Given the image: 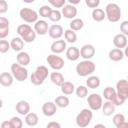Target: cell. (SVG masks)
Instances as JSON below:
<instances>
[{"label":"cell","mask_w":128,"mask_h":128,"mask_svg":"<svg viewBox=\"0 0 128 128\" xmlns=\"http://www.w3.org/2000/svg\"><path fill=\"white\" fill-rule=\"evenodd\" d=\"M15 109L20 115L25 116L27 113L30 112V104L25 100H20V101H18L16 103Z\"/></svg>","instance_id":"obj_19"},{"label":"cell","mask_w":128,"mask_h":128,"mask_svg":"<svg viewBox=\"0 0 128 128\" xmlns=\"http://www.w3.org/2000/svg\"><path fill=\"white\" fill-rule=\"evenodd\" d=\"M77 8L72 4H65L61 9V14L67 19H73L77 16Z\"/></svg>","instance_id":"obj_11"},{"label":"cell","mask_w":128,"mask_h":128,"mask_svg":"<svg viewBox=\"0 0 128 128\" xmlns=\"http://www.w3.org/2000/svg\"><path fill=\"white\" fill-rule=\"evenodd\" d=\"M92 19L96 22H102L105 18H106V15H105V11L101 8H94L93 11H92Z\"/></svg>","instance_id":"obj_29"},{"label":"cell","mask_w":128,"mask_h":128,"mask_svg":"<svg viewBox=\"0 0 128 128\" xmlns=\"http://www.w3.org/2000/svg\"><path fill=\"white\" fill-rule=\"evenodd\" d=\"M39 122V118H38V115L34 112H29L25 115V123L30 126V127H33V126H36Z\"/></svg>","instance_id":"obj_27"},{"label":"cell","mask_w":128,"mask_h":128,"mask_svg":"<svg viewBox=\"0 0 128 128\" xmlns=\"http://www.w3.org/2000/svg\"><path fill=\"white\" fill-rule=\"evenodd\" d=\"M108 57L111 61H114V62H118V61H121L125 55H124V52L122 49H119V48H115V49H112L109 51L108 53Z\"/></svg>","instance_id":"obj_20"},{"label":"cell","mask_w":128,"mask_h":128,"mask_svg":"<svg viewBox=\"0 0 128 128\" xmlns=\"http://www.w3.org/2000/svg\"><path fill=\"white\" fill-rule=\"evenodd\" d=\"M105 15H106V18L110 22H112V23L118 22L121 18V9H120L119 5L116 3L107 4L105 7Z\"/></svg>","instance_id":"obj_3"},{"label":"cell","mask_w":128,"mask_h":128,"mask_svg":"<svg viewBox=\"0 0 128 128\" xmlns=\"http://www.w3.org/2000/svg\"><path fill=\"white\" fill-rule=\"evenodd\" d=\"M66 57L70 61H76L80 57V50L77 47L71 46L66 49Z\"/></svg>","instance_id":"obj_22"},{"label":"cell","mask_w":128,"mask_h":128,"mask_svg":"<svg viewBox=\"0 0 128 128\" xmlns=\"http://www.w3.org/2000/svg\"><path fill=\"white\" fill-rule=\"evenodd\" d=\"M36 32L34 31V29H29L27 32H25L22 36H20L22 38V40L24 41V43H32L35 39H36Z\"/></svg>","instance_id":"obj_32"},{"label":"cell","mask_w":128,"mask_h":128,"mask_svg":"<svg viewBox=\"0 0 128 128\" xmlns=\"http://www.w3.org/2000/svg\"><path fill=\"white\" fill-rule=\"evenodd\" d=\"M23 47H24V41L22 40V38L20 36L19 37H14L10 41V48L14 51L20 52V51H22Z\"/></svg>","instance_id":"obj_24"},{"label":"cell","mask_w":128,"mask_h":128,"mask_svg":"<svg viewBox=\"0 0 128 128\" xmlns=\"http://www.w3.org/2000/svg\"><path fill=\"white\" fill-rule=\"evenodd\" d=\"M113 44L116 48H119V49L126 48L127 47V36L122 33L116 34L113 38Z\"/></svg>","instance_id":"obj_16"},{"label":"cell","mask_w":128,"mask_h":128,"mask_svg":"<svg viewBox=\"0 0 128 128\" xmlns=\"http://www.w3.org/2000/svg\"><path fill=\"white\" fill-rule=\"evenodd\" d=\"M116 93L128 99V82L126 79H121L116 83Z\"/></svg>","instance_id":"obj_12"},{"label":"cell","mask_w":128,"mask_h":128,"mask_svg":"<svg viewBox=\"0 0 128 128\" xmlns=\"http://www.w3.org/2000/svg\"><path fill=\"white\" fill-rule=\"evenodd\" d=\"M92 118H93V112L91 109H88V108H84L82 109L76 116V125L78 127H81V128H85L87 127L91 121H92Z\"/></svg>","instance_id":"obj_4"},{"label":"cell","mask_w":128,"mask_h":128,"mask_svg":"<svg viewBox=\"0 0 128 128\" xmlns=\"http://www.w3.org/2000/svg\"><path fill=\"white\" fill-rule=\"evenodd\" d=\"M19 16L26 23H35L38 20V13L27 7H24L19 11Z\"/></svg>","instance_id":"obj_6"},{"label":"cell","mask_w":128,"mask_h":128,"mask_svg":"<svg viewBox=\"0 0 128 128\" xmlns=\"http://www.w3.org/2000/svg\"><path fill=\"white\" fill-rule=\"evenodd\" d=\"M1 128H12L10 121H8V120L3 121V122L1 123Z\"/></svg>","instance_id":"obj_47"},{"label":"cell","mask_w":128,"mask_h":128,"mask_svg":"<svg viewBox=\"0 0 128 128\" xmlns=\"http://www.w3.org/2000/svg\"><path fill=\"white\" fill-rule=\"evenodd\" d=\"M10 123H11V126L12 128H22L23 126V121L20 117H17V116H14L12 117L10 120Z\"/></svg>","instance_id":"obj_39"},{"label":"cell","mask_w":128,"mask_h":128,"mask_svg":"<svg viewBox=\"0 0 128 128\" xmlns=\"http://www.w3.org/2000/svg\"><path fill=\"white\" fill-rule=\"evenodd\" d=\"M95 55V47L92 44H85L80 49V57L85 60H91Z\"/></svg>","instance_id":"obj_10"},{"label":"cell","mask_w":128,"mask_h":128,"mask_svg":"<svg viewBox=\"0 0 128 128\" xmlns=\"http://www.w3.org/2000/svg\"><path fill=\"white\" fill-rule=\"evenodd\" d=\"M100 78L98 76H95V75H89L87 80H86V86L87 88H90V89H96L100 86Z\"/></svg>","instance_id":"obj_26"},{"label":"cell","mask_w":128,"mask_h":128,"mask_svg":"<svg viewBox=\"0 0 128 128\" xmlns=\"http://www.w3.org/2000/svg\"><path fill=\"white\" fill-rule=\"evenodd\" d=\"M66 1H68V2H69V4L77 5V4H79V3H80V1H81V0H66Z\"/></svg>","instance_id":"obj_48"},{"label":"cell","mask_w":128,"mask_h":128,"mask_svg":"<svg viewBox=\"0 0 128 128\" xmlns=\"http://www.w3.org/2000/svg\"><path fill=\"white\" fill-rule=\"evenodd\" d=\"M70 26V29L73 30V31H79L83 28L84 26V21L81 19V18H73L69 24Z\"/></svg>","instance_id":"obj_33"},{"label":"cell","mask_w":128,"mask_h":128,"mask_svg":"<svg viewBox=\"0 0 128 128\" xmlns=\"http://www.w3.org/2000/svg\"><path fill=\"white\" fill-rule=\"evenodd\" d=\"M51 6H53L54 8L58 9V8H62L65 3H66V0H47Z\"/></svg>","instance_id":"obj_42"},{"label":"cell","mask_w":128,"mask_h":128,"mask_svg":"<svg viewBox=\"0 0 128 128\" xmlns=\"http://www.w3.org/2000/svg\"><path fill=\"white\" fill-rule=\"evenodd\" d=\"M75 94L79 98H85L88 95V88L84 85H79L77 88H75Z\"/></svg>","instance_id":"obj_35"},{"label":"cell","mask_w":128,"mask_h":128,"mask_svg":"<svg viewBox=\"0 0 128 128\" xmlns=\"http://www.w3.org/2000/svg\"><path fill=\"white\" fill-rule=\"evenodd\" d=\"M9 20L6 17H0V39H5L9 35Z\"/></svg>","instance_id":"obj_17"},{"label":"cell","mask_w":128,"mask_h":128,"mask_svg":"<svg viewBox=\"0 0 128 128\" xmlns=\"http://www.w3.org/2000/svg\"><path fill=\"white\" fill-rule=\"evenodd\" d=\"M48 23L45 20H37L34 24V31L36 32V34L38 35H45L48 32Z\"/></svg>","instance_id":"obj_15"},{"label":"cell","mask_w":128,"mask_h":128,"mask_svg":"<svg viewBox=\"0 0 128 128\" xmlns=\"http://www.w3.org/2000/svg\"><path fill=\"white\" fill-rule=\"evenodd\" d=\"M50 80H51V82H52L54 85H56V86H60V85L65 81L63 74L60 73V72H56V71L50 73Z\"/></svg>","instance_id":"obj_30"},{"label":"cell","mask_w":128,"mask_h":128,"mask_svg":"<svg viewBox=\"0 0 128 128\" xmlns=\"http://www.w3.org/2000/svg\"><path fill=\"white\" fill-rule=\"evenodd\" d=\"M57 112V106L54 102H51V101H48V102H45L43 105H42V113L47 116V117H51L53 116L55 113Z\"/></svg>","instance_id":"obj_14"},{"label":"cell","mask_w":128,"mask_h":128,"mask_svg":"<svg viewBox=\"0 0 128 128\" xmlns=\"http://www.w3.org/2000/svg\"><path fill=\"white\" fill-rule=\"evenodd\" d=\"M46 127H47V128H60L61 125H60L58 122H56V121H51V122H49V123L46 125Z\"/></svg>","instance_id":"obj_46"},{"label":"cell","mask_w":128,"mask_h":128,"mask_svg":"<svg viewBox=\"0 0 128 128\" xmlns=\"http://www.w3.org/2000/svg\"><path fill=\"white\" fill-rule=\"evenodd\" d=\"M85 4L89 8H97L100 4V0H85Z\"/></svg>","instance_id":"obj_43"},{"label":"cell","mask_w":128,"mask_h":128,"mask_svg":"<svg viewBox=\"0 0 128 128\" xmlns=\"http://www.w3.org/2000/svg\"><path fill=\"white\" fill-rule=\"evenodd\" d=\"M64 38L67 42L69 43H75L77 41V34L75 31L71 30V29H67L64 31Z\"/></svg>","instance_id":"obj_34"},{"label":"cell","mask_w":128,"mask_h":128,"mask_svg":"<svg viewBox=\"0 0 128 128\" xmlns=\"http://www.w3.org/2000/svg\"><path fill=\"white\" fill-rule=\"evenodd\" d=\"M2 106H3V101H2V99H0V109L2 108Z\"/></svg>","instance_id":"obj_51"},{"label":"cell","mask_w":128,"mask_h":128,"mask_svg":"<svg viewBox=\"0 0 128 128\" xmlns=\"http://www.w3.org/2000/svg\"><path fill=\"white\" fill-rule=\"evenodd\" d=\"M14 78L11 73L9 72H2L0 74V84L3 87H9L13 84Z\"/></svg>","instance_id":"obj_21"},{"label":"cell","mask_w":128,"mask_h":128,"mask_svg":"<svg viewBox=\"0 0 128 128\" xmlns=\"http://www.w3.org/2000/svg\"><path fill=\"white\" fill-rule=\"evenodd\" d=\"M51 10H52V8H51L50 6H48V5H43V6H41V7L39 8L38 14H39L41 17H43V18H48L49 15H50V13H51Z\"/></svg>","instance_id":"obj_38"},{"label":"cell","mask_w":128,"mask_h":128,"mask_svg":"<svg viewBox=\"0 0 128 128\" xmlns=\"http://www.w3.org/2000/svg\"><path fill=\"white\" fill-rule=\"evenodd\" d=\"M87 103L89 109H91L92 111H98L101 109V106L103 104L102 96H100L98 93H92L87 97Z\"/></svg>","instance_id":"obj_7"},{"label":"cell","mask_w":128,"mask_h":128,"mask_svg":"<svg viewBox=\"0 0 128 128\" xmlns=\"http://www.w3.org/2000/svg\"><path fill=\"white\" fill-rule=\"evenodd\" d=\"M126 100H127V99H125L123 96H121V95H119V94L116 93L115 96L113 97V99L111 100V102H112L115 106H122Z\"/></svg>","instance_id":"obj_40"},{"label":"cell","mask_w":128,"mask_h":128,"mask_svg":"<svg viewBox=\"0 0 128 128\" xmlns=\"http://www.w3.org/2000/svg\"><path fill=\"white\" fill-rule=\"evenodd\" d=\"M115 94H116V90H115L114 88L110 87V86L106 87V88L103 90V97H104L106 100L111 101V100L113 99V97L115 96Z\"/></svg>","instance_id":"obj_36"},{"label":"cell","mask_w":128,"mask_h":128,"mask_svg":"<svg viewBox=\"0 0 128 128\" xmlns=\"http://www.w3.org/2000/svg\"><path fill=\"white\" fill-rule=\"evenodd\" d=\"M11 74L14 79L18 82H23L28 77V70L25 66H22L18 63H13L11 65Z\"/></svg>","instance_id":"obj_5"},{"label":"cell","mask_w":128,"mask_h":128,"mask_svg":"<svg viewBox=\"0 0 128 128\" xmlns=\"http://www.w3.org/2000/svg\"><path fill=\"white\" fill-rule=\"evenodd\" d=\"M112 121H113V124L115 125L116 128H126V127H128V123L126 122L125 116L122 113L114 114V116L112 118Z\"/></svg>","instance_id":"obj_18"},{"label":"cell","mask_w":128,"mask_h":128,"mask_svg":"<svg viewBox=\"0 0 128 128\" xmlns=\"http://www.w3.org/2000/svg\"><path fill=\"white\" fill-rule=\"evenodd\" d=\"M115 107H116V106H115L111 101L107 100V101L104 102V103L102 104V106H101L103 115H104V116H111V115L114 114V112H115Z\"/></svg>","instance_id":"obj_23"},{"label":"cell","mask_w":128,"mask_h":128,"mask_svg":"<svg viewBox=\"0 0 128 128\" xmlns=\"http://www.w3.org/2000/svg\"><path fill=\"white\" fill-rule=\"evenodd\" d=\"M94 127H95V128H98V127H102V128H105L106 126H105L104 124H96Z\"/></svg>","instance_id":"obj_49"},{"label":"cell","mask_w":128,"mask_h":128,"mask_svg":"<svg viewBox=\"0 0 128 128\" xmlns=\"http://www.w3.org/2000/svg\"><path fill=\"white\" fill-rule=\"evenodd\" d=\"M48 75H49L48 68L46 66H44V65H40L31 74L30 81H31V83L33 85L39 86V85H42L44 83V81L46 80V78L48 77Z\"/></svg>","instance_id":"obj_1"},{"label":"cell","mask_w":128,"mask_h":128,"mask_svg":"<svg viewBox=\"0 0 128 128\" xmlns=\"http://www.w3.org/2000/svg\"><path fill=\"white\" fill-rule=\"evenodd\" d=\"M24 3H27V4H30V3H33L35 0H22Z\"/></svg>","instance_id":"obj_50"},{"label":"cell","mask_w":128,"mask_h":128,"mask_svg":"<svg viewBox=\"0 0 128 128\" xmlns=\"http://www.w3.org/2000/svg\"><path fill=\"white\" fill-rule=\"evenodd\" d=\"M10 49V43L5 39H0V53H6Z\"/></svg>","instance_id":"obj_41"},{"label":"cell","mask_w":128,"mask_h":128,"mask_svg":"<svg viewBox=\"0 0 128 128\" xmlns=\"http://www.w3.org/2000/svg\"><path fill=\"white\" fill-rule=\"evenodd\" d=\"M76 73L81 76V77H87L91 74H93V72L96 69V66L94 64L93 61L91 60H83L80 61L77 65H76Z\"/></svg>","instance_id":"obj_2"},{"label":"cell","mask_w":128,"mask_h":128,"mask_svg":"<svg viewBox=\"0 0 128 128\" xmlns=\"http://www.w3.org/2000/svg\"><path fill=\"white\" fill-rule=\"evenodd\" d=\"M120 31L122 32V34L124 35H128V21H123L121 24H120Z\"/></svg>","instance_id":"obj_44"},{"label":"cell","mask_w":128,"mask_h":128,"mask_svg":"<svg viewBox=\"0 0 128 128\" xmlns=\"http://www.w3.org/2000/svg\"><path fill=\"white\" fill-rule=\"evenodd\" d=\"M54 103L56 104L57 107L59 108H66L69 106L70 104V100L67 96H64V95H61V96H57L54 100Z\"/></svg>","instance_id":"obj_31"},{"label":"cell","mask_w":128,"mask_h":128,"mask_svg":"<svg viewBox=\"0 0 128 128\" xmlns=\"http://www.w3.org/2000/svg\"><path fill=\"white\" fill-rule=\"evenodd\" d=\"M16 60H17V63L22 65V66H27L30 61H31V58H30V55L25 52V51H20L17 56H16Z\"/></svg>","instance_id":"obj_25"},{"label":"cell","mask_w":128,"mask_h":128,"mask_svg":"<svg viewBox=\"0 0 128 128\" xmlns=\"http://www.w3.org/2000/svg\"><path fill=\"white\" fill-rule=\"evenodd\" d=\"M49 20L52 21V22H58L61 20L62 18V14H61V11H59L58 9H52L51 10V13L49 15Z\"/></svg>","instance_id":"obj_37"},{"label":"cell","mask_w":128,"mask_h":128,"mask_svg":"<svg viewBox=\"0 0 128 128\" xmlns=\"http://www.w3.org/2000/svg\"><path fill=\"white\" fill-rule=\"evenodd\" d=\"M50 50L54 54H60L66 50V41L62 39H56L50 46Z\"/></svg>","instance_id":"obj_13"},{"label":"cell","mask_w":128,"mask_h":128,"mask_svg":"<svg viewBox=\"0 0 128 128\" xmlns=\"http://www.w3.org/2000/svg\"><path fill=\"white\" fill-rule=\"evenodd\" d=\"M60 88H61V92L64 94V95H71L74 91H75V86L72 82H69V81H64L61 85H60Z\"/></svg>","instance_id":"obj_28"},{"label":"cell","mask_w":128,"mask_h":128,"mask_svg":"<svg viewBox=\"0 0 128 128\" xmlns=\"http://www.w3.org/2000/svg\"><path fill=\"white\" fill-rule=\"evenodd\" d=\"M8 10V3L6 0H0V14L6 13Z\"/></svg>","instance_id":"obj_45"},{"label":"cell","mask_w":128,"mask_h":128,"mask_svg":"<svg viewBox=\"0 0 128 128\" xmlns=\"http://www.w3.org/2000/svg\"><path fill=\"white\" fill-rule=\"evenodd\" d=\"M48 35L50 38L56 40V39H60L62 36H63V33H64V30H63V27L59 24H53L51 26H49L48 28Z\"/></svg>","instance_id":"obj_9"},{"label":"cell","mask_w":128,"mask_h":128,"mask_svg":"<svg viewBox=\"0 0 128 128\" xmlns=\"http://www.w3.org/2000/svg\"><path fill=\"white\" fill-rule=\"evenodd\" d=\"M0 17H1V16H0Z\"/></svg>","instance_id":"obj_52"},{"label":"cell","mask_w":128,"mask_h":128,"mask_svg":"<svg viewBox=\"0 0 128 128\" xmlns=\"http://www.w3.org/2000/svg\"><path fill=\"white\" fill-rule=\"evenodd\" d=\"M46 61L49 64V66L55 71L61 70L64 67V64H65L63 58H61L60 56H58L57 54H54V53L49 54L46 58Z\"/></svg>","instance_id":"obj_8"}]
</instances>
